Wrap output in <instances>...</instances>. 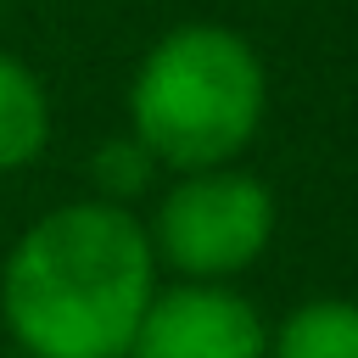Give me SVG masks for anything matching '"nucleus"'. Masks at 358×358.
I'll return each instance as SVG.
<instances>
[{"label": "nucleus", "mask_w": 358, "mask_h": 358, "mask_svg": "<svg viewBox=\"0 0 358 358\" xmlns=\"http://www.w3.org/2000/svg\"><path fill=\"white\" fill-rule=\"evenodd\" d=\"M268 117V67L257 45L224 22L168 28L134 67L129 134L162 162V173H196L235 162Z\"/></svg>", "instance_id": "2"}, {"label": "nucleus", "mask_w": 358, "mask_h": 358, "mask_svg": "<svg viewBox=\"0 0 358 358\" xmlns=\"http://www.w3.org/2000/svg\"><path fill=\"white\" fill-rule=\"evenodd\" d=\"M129 358H268V324L235 285H157Z\"/></svg>", "instance_id": "4"}, {"label": "nucleus", "mask_w": 358, "mask_h": 358, "mask_svg": "<svg viewBox=\"0 0 358 358\" xmlns=\"http://www.w3.org/2000/svg\"><path fill=\"white\" fill-rule=\"evenodd\" d=\"M268 358H358V302L313 296L268 330Z\"/></svg>", "instance_id": "6"}, {"label": "nucleus", "mask_w": 358, "mask_h": 358, "mask_svg": "<svg viewBox=\"0 0 358 358\" xmlns=\"http://www.w3.org/2000/svg\"><path fill=\"white\" fill-rule=\"evenodd\" d=\"M157 274L134 207L62 201L11 241L0 319L28 358H129Z\"/></svg>", "instance_id": "1"}, {"label": "nucleus", "mask_w": 358, "mask_h": 358, "mask_svg": "<svg viewBox=\"0 0 358 358\" xmlns=\"http://www.w3.org/2000/svg\"><path fill=\"white\" fill-rule=\"evenodd\" d=\"M50 145V95L28 62L0 50V173L28 168Z\"/></svg>", "instance_id": "5"}, {"label": "nucleus", "mask_w": 358, "mask_h": 358, "mask_svg": "<svg viewBox=\"0 0 358 358\" xmlns=\"http://www.w3.org/2000/svg\"><path fill=\"white\" fill-rule=\"evenodd\" d=\"M90 185H95V201H112V207H129V201H140L151 185H157V173H162V162L145 151V140L140 134H106L95 151H90Z\"/></svg>", "instance_id": "7"}, {"label": "nucleus", "mask_w": 358, "mask_h": 358, "mask_svg": "<svg viewBox=\"0 0 358 358\" xmlns=\"http://www.w3.org/2000/svg\"><path fill=\"white\" fill-rule=\"evenodd\" d=\"M157 268L196 285H235L274 241V196L241 162L173 173L145 218Z\"/></svg>", "instance_id": "3"}]
</instances>
